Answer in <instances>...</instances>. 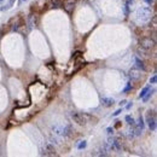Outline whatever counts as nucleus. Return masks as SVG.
Masks as SVG:
<instances>
[{"label":"nucleus","instance_id":"nucleus-10","mask_svg":"<svg viewBox=\"0 0 157 157\" xmlns=\"http://www.w3.org/2000/svg\"><path fill=\"white\" fill-rule=\"evenodd\" d=\"M74 6H75V0H65L64 1V9L68 12H71L74 10Z\"/></svg>","mask_w":157,"mask_h":157},{"label":"nucleus","instance_id":"nucleus-15","mask_svg":"<svg viewBox=\"0 0 157 157\" xmlns=\"http://www.w3.org/2000/svg\"><path fill=\"white\" fill-rule=\"evenodd\" d=\"M126 121H127L128 124L132 126V127H134V126H135V121H134V118H133L132 116H129V115H127V116H126Z\"/></svg>","mask_w":157,"mask_h":157},{"label":"nucleus","instance_id":"nucleus-2","mask_svg":"<svg viewBox=\"0 0 157 157\" xmlns=\"http://www.w3.org/2000/svg\"><path fill=\"white\" fill-rule=\"evenodd\" d=\"M140 46L146 48V50H149V51H152V50H155V47H156V41L153 40V39H151V38L143 36V38L140 39Z\"/></svg>","mask_w":157,"mask_h":157},{"label":"nucleus","instance_id":"nucleus-19","mask_svg":"<svg viewBox=\"0 0 157 157\" xmlns=\"http://www.w3.org/2000/svg\"><path fill=\"white\" fill-rule=\"evenodd\" d=\"M86 146H87V143L83 140V141H80V144L77 145V149H79V150H82V149H85Z\"/></svg>","mask_w":157,"mask_h":157},{"label":"nucleus","instance_id":"nucleus-13","mask_svg":"<svg viewBox=\"0 0 157 157\" xmlns=\"http://www.w3.org/2000/svg\"><path fill=\"white\" fill-rule=\"evenodd\" d=\"M112 145H114V147H115L116 151H121L123 149L122 141H121L120 139H117V138H114V139H112Z\"/></svg>","mask_w":157,"mask_h":157},{"label":"nucleus","instance_id":"nucleus-7","mask_svg":"<svg viewBox=\"0 0 157 157\" xmlns=\"http://www.w3.org/2000/svg\"><path fill=\"white\" fill-rule=\"evenodd\" d=\"M45 151H46L47 156H56V155H57L55 145L51 143H46V145H45Z\"/></svg>","mask_w":157,"mask_h":157},{"label":"nucleus","instance_id":"nucleus-17","mask_svg":"<svg viewBox=\"0 0 157 157\" xmlns=\"http://www.w3.org/2000/svg\"><path fill=\"white\" fill-rule=\"evenodd\" d=\"M150 88H151L150 86H146V87H144V88L141 89V92H140V94H139V98H143V97L146 94V92H147Z\"/></svg>","mask_w":157,"mask_h":157},{"label":"nucleus","instance_id":"nucleus-3","mask_svg":"<svg viewBox=\"0 0 157 157\" xmlns=\"http://www.w3.org/2000/svg\"><path fill=\"white\" fill-rule=\"evenodd\" d=\"M146 122L149 124V128L151 130L156 129V115H155V111L153 110H147V114H146Z\"/></svg>","mask_w":157,"mask_h":157},{"label":"nucleus","instance_id":"nucleus-4","mask_svg":"<svg viewBox=\"0 0 157 157\" xmlns=\"http://www.w3.org/2000/svg\"><path fill=\"white\" fill-rule=\"evenodd\" d=\"M71 118L74 120V122L77 123L79 126H86L87 124V118L85 114H79V112H71L70 114Z\"/></svg>","mask_w":157,"mask_h":157},{"label":"nucleus","instance_id":"nucleus-9","mask_svg":"<svg viewBox=\"0 0 157 157\" xmlns=\"http://www.w3.org/2000/svg\"><path fill=\"white\" fill-rule=\"evenodd\" d=\"M129 77L130 80H139V77H140V71H139V69L137 68H132L129 70Z\"/></svg>","mask_w":157,"mask_h":157},{"label":"nucleus","instance_id":"nucleus-22","mask_svg":"<svg viewBox=\"0 0 157 157\" xmlns=\"http://www.w3.org/2000/svg\"><path fill=\"white\" fill-rule=\"evenodd\" d=\"M106 130H108V133H109V134H114V128H112V127H109Z\"/></svg>","mask_w":157,"mask_h":157},{"label":"nucleus","instance_id":"nucleus-18","mask_svg":"<svg viewBox=\"0 0 157 157\" xmlns=\"http://www.w3.org/2000/svg\"><path fill=\"white\" fill-rule=\"evenodd\" d=\"M152 92H153V91H151V88L149 89L147 92H146V94L143 97V100H144V102H147V100H149V98L151 97V93H152Z\"/></svg>","mask_w":157,"mask_h":157},{"label":"nucleus","instance_id":"nucleus-6","mask_svg":"<svg viewBox=\"0 0 157 157\" xmlns=\"http://www.w3.org/2000/svg\"><path fill=\"white\" fill-rule=\"evenodd\" d=\"M63 137H67V138H73L74 137V128H73V126L71 124H67V126H64L63 127Z\"/></svg>","mask_w":157,"mask_h":157},{"label":"nucleus","instance_id":"nucleus-12","mask_svg":"<svg viewBox=\"0 0 157 157\" xmlns=\"http://www.w3.org/2000/svg\"><path fill=\"white\" fill-rule=\"evenodd\" d=\"M103 106H105V108H109V106H112L114 104H115V100L112 99V98H102V100H100Z\"/></svg>","mask_w":157,"mask_h":157},{"label":"nucleus","instance_id":"nucleus-28","mask_svg":"<svg viewBox=\"0 0 157 157\" xmlns=\"http://www.w3.org/2000/svg\"><path fill=\"white\" fill-rule=\"evenodd\" d=\"M23 1H27V0H23Z\"/></svg>","mask_w":157,"mask_h":157},{"label":"nucleus","instance_id":"nucleus-27","mask_svg":"<svg viewBox=\"0 0 157 157\" xmlns=\"http://www.w3.org/2000/svg\"><path fill=\"white\" fill-rule=\"evenodd\" d=\"M0 1H4V0H0Z\"/></svg>","mask_w":157,"mask_h":157},{"label":"nucleus","instance_id":"nucleus-5","mask_svg":"<svg viewBox=\"0 0 157 157\" xmlns=\"http://www.w3.org/2000/svg\"><path fill=\"white\" fill-rule=\"evenodd\" d=\"M150 53H151V51H149V50H146V48L141 47V46H138L137 56L139 57V58H141V59H146V58H149V57H150Z\"/></svg>","mask_w":157,"mask_h":157},{"label":"nucleus","instance_id":"nucleus-14","mask_svg":"<svg viewBox=\"0 0 157 157\" xmlns=\"http://www.w3.org/2000/svg\"><path fill=\"white\" fill-rule=\"evenodd\" d=\"M144 126H145V124H144V118L140 116V117H139V120H138V122H135V126H134V127L138 128V129L143 130L144 129Z\"/></svg>","mask_w":157,"mask_h":157},{"label":"nucleus","instance_id":"nucleus-25","mask_svg":"<svg viewBox=\"0 0 157 157\" xmlns=\"http://www.w3.org/2000/svg\"><path fill=\"white\" fill-rule=\"evenodd\" d=\"M145 1H146L147 4H152V1H153V0H145Z\"/></svg>","mask_w":157,"mask_h":157},{"label":"nucleus","instance_id":"nucleus-21","mask_svg":"<svg viewBox=\"0 0 157 157\" xmlns=\"http://www.w3.org/2000/svg\"><path fill=\"white\" fill-rule=\"evenodd\" d=\"M130 88H132V85H130V83H127V87L123 89V92H128Z\"/></svg>","mask_w":157,"mask_h":157},{"label":"nucleus","instance_id":"nucleus-20","mask_svg":"<svg viewBox=\"0 0 157 157\" xmlns=\"http://www.w3.org/2000/svg\"><path fill=\"white\" fill-rule=\"evenodd\" d=\"M156 80H157V76H156V75H153V76H152V77L150 79V83L155 85V83H156Z\"/></svg>","mask_w":157,"mask_h":157},{"label":"nucleus","instance_id":"nucleus-24","mask_svg":"<svg viewBox=\"0 0 157 157\" xmlns=\"http://www.w3.org/2000/svg\"><path fill=\"white\" fill-rule=\"evenodd\" d=\"M126 103H127V100H121V103H120V105L122 106L123 104H126Z\"/></svg>","mask_w":157,"mask_h":157},{"label":"nucleus","instance_id":"nucleus-8","mask_svg":"<svg viewBox=\"0 0 157 157\" xmlns=\"http://www.w3.org/2000/svg\"><path fill=\"white\" fill-rule=\"evenodd\" d=\"M35 17H36V16H35L34 14H30L29 16H28L27 23H28V27H29V29H33V28L36 27L38 22H36V18H35Z\"/></svg>","mask_w":157,"mask_h":157},{"label":"nucleus","instance_id":"nucleus-11","mask_svg":"<svg viewBox=\"0 0 157 157\" xmlns=\"http://www.w3.org/2000/svg\"><path fill=\"white\" fill-rule=\"evenodd\" d=\"M134 61H135L137 69H139V70H143V71H146V67H145V63H144L143 59H140V58L137 56V57L134 58Z\"/></svg>","mask_w":157,"mask_h":157},{"label":"nucleus","instance_id":"nucleus-23","mask_svg":"<svg viewBox=\"0 0 157 157\" xmlns=\"http://www.w3.org/2000/svg\"><path fill=\"white\" fill-rule=\"evenodd\" d=\"M121 114V109H118V110H116L115 112H114V116H117V115H120Z\"/></svg>","mask_w":157,"mask_h":157},{"label":"nucleus","instance_id":"nucleus-1","mask_svg":"<svg viewBox=\"0 0 157 157\" xmlns=\"http://www.w3.org/2000/svg\"><path fill=\"white\" fill-rule=\"evenodd\" d=\"M137 20L140 22H146V21H149L151 18V11L150 9H147V7H140L139 10H138L137 12Z\"/></svg>","mask_w":157,"mask_h":157},{"label":"nucleus","instance_id":"nucleus-26","mask_svg":"<svg viewBox=\"0 0 157 157\" xmlns=\"http://www.w3.org/2000/svg\"><path fill=\"white\" fill-rule=\"evenodd\" d=\"M130 106H132V103H129V104L127 105V109H130Z\"/></svg>","mask_w":157,"mask_h":157},{"label":"nucleus","instance_id":"nucleus-16","mask_svg":"<svg viewBox=\"0 0 157 157\" xmlns=\"http://www.w3.org/2000/svg\"><path fill=\"white\" fill-rule=\"evenodd\" d=\"M14 1H15V0H10V1H9V4H7V5H4V6H1V9H0V10H1V11H5V10H9L10 7L12 6V5H14Z\"/></svg>","mask_w":157,"mask_h":157}]
</instances>
